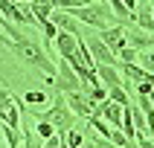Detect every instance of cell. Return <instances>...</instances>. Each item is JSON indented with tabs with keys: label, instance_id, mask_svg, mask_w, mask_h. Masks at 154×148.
I'll list each match as a JSON object with an SVG mask.
<instances>
[{
	"label": "cell",
	"instance_id": "6da1fadb",
	"mask_svg": "<svg viewBox=\"0 0 154 148\" xmlns=\"http://www.w3.org/2000/svg\"><path fill=\"white\" fill-rule=\"evenodd\" d=\"M12 52L17 55V61H23L26 67H32V70H38V73H44L47 78H55V73H58L55 61H52L47 52H41V47H38V44H32L26 35H17V38H15Z\"/></svg>",
	"mask_w": 154,
	"mask_h": 148
},
{
	"label": "cell",
	"instance_id": "7a4b0ae2",
	"mask_svg": "<svg viewBox=\"0 0 154 148\" xmlns=\"http://www.w3.org/2000/svg\"><path fill=\"white\" fill-rule=\"evenodd\" d=\"M64 96H67V104L73 107V113H76L79 119H90V116L96 113V102L87 99L85 90H67Z\"/></svg>",
	"mask_w": 154,
	"mask_h": 148
},
{
	"label": "cell",
	"instance_id": "3957f363",
	"mask_svg": "<svg viewBox=\"0 0 154 148\" xmlns=\"http://www.w3.org/2000/svg\"><path fill=\"white\" fill-rule=\"evenodd\" d=\"M96 113H99L102 119H108L113 128H122V104L113 102L111 96H108V99H102V102H96Z\"/></svg>",
	"mask_w": 154,
	"mask_h": 148
},
{
	"label": "cell",
	"instance_id": "277c9868",
	"mask_svg": "<svg viewBox=\"0 0 154 148\" xmlns=\"http://www.w3.org/2000/svg\"><path fill=\"white\" fill-rule=\"evenodd\" d=\"M87 50H90L93 61H99V64H116V52H113L99 35H96V38H87Z\"/></svg>",
	"mask_w": 154,
	"mask_h": 148
},
{
	"label": "cell",
	"instance_id": "5b68a950",
	"mask_svg": "<svg viewBox=\"0 0 154 148\" xmlns=\"http://www.w3.org/2000/svg\"><path fill=\"white\" fill-rule=\"evenodd\" d=\"M99 38H102L113 52H119L122 47L128 44V41H125V26H122V23H111V26H105V29H99Z\"/></svg>",
	"mask_w": 154,
	"mask_h": 148
},
{
	"label": "cell",
	"instance_id": "8992f818",
	"mask_svg": "<svg viewBox=\"0 0 154 148\" xmlns=\"http://www.w3.org/2000/svg\"><path fill=\"white\" fill-rule=\"evenodd\" d=\"M125 41L140 52V50L154 47V32H146V29H140V26L134 23V26H125Z\"/></svg>",
	"mask_w": 154,
	"mask_h": 148
},
{
	"label": "cell",
	"instance_id": "52a82bcc",
	"mask_svg": "<svg viewBox=\"0 0 154 148\" xmlns=\"http://www.w3.org/2000/svg\"><path fill=\"white\" fill-rule=\"evenodd\" d=\"M50 20L58 26V29H64V32H70V35H76V38H82V26H79V20L70 15L67 9H55V12L50 15Z\"/></svg>",
	"mask_w": 154,
	"mask_h": 148
},
{
	"label": "cell",
	"instance_id": "ba28073f",
	"mask_svg": "<svg viewBox=\"0 0 154 148\" xmlns=\"http://www.w3.org/2000/svg\"><path fill=\"white\" fill-rule=\"evenodd\" d=\"M93 70L99 73V78H102L105 87H122V81H125V76L119 73V67H116V64H99V61H96Z\"/></svg>",
	"mask_w": 154,
	"mask_h": 148
},
{
	"label": "cell",
	"instance_id": "9c48e42d",
	"mask_svg": "<svg viewBox=\"0 0 154 148\" xmlns=\"http://www.w3.org/2000/svg\"><path fill=\"white\" fill-rule=\"evenodd\" d=\"M32 12H35V17L44 23V20H50V15L55 12V6H52L50 0H35V3H32Z\"/></svg>",
	"mask_w": 154,
	"mask_h": 148
},
{
	"label": "cell",
	"instance_id": "30bf717a",
	"mask_svg": "<svg viewBox=\"0 0 154 148\" xmlns=\"http://www.w3.org/2000/svg\"><path fill=\"white\" fill-rule=\"evenodd\" d=\"M35 122H38V128H35V134L41 137V142H44L47 137H52V134H55V125H52L50 119H35Z\"/></svg>",
	"mask_w": 154,
	"mask_h": 148
},
{
	"label": "cell",
	"instance_id": "8fae6325",
	"mask_svg": "<svg viewBox=\"0 0 154 148\" xmlns=\"http://www.w3.org/2000/svg\"><path fill=\"white\" fill-rule=\"evenodd\" d=\"M137 64H143L146 70H151V73H154V47H148V50H140Z\"/></svg>",
	"mask_w": 154,
	"mask_h": 148
},
{
	"label": "cell",
	"instance_id": "7c38bea8",
	"mask_svg": "<svg viewBox=\"0 0 154 148\" xmlns=\"http://www.w3.org/2000/svg\"><path fill=\"white\" fill-rule=\"evenodd\" d=\"M108 96H111L113 102H119L122 107H125V104H131V96L125 93V87H108Z\"/></svg>",
	"mask_w": 154,
	"mask_h": 148
},
{
	"label": "cell",
	"instance_id": "4fadbf2b",
	"mask_svg": "<svg viewBox=\"0 0 154 148\" xmlns=\"http://www.w3.org/2000/svg\"><path fill=\"white\" fill-rule=\"evenodd\" d=\"M87 3H93V0H52V6L55 9H79V6H87Z\"/></svg>",
	"mask_w": 154,
	"mask_h": 148
},
{
	"label": "cell",
	"instance_id": "5bb4252c",
	"mask_svg": "<svg viewBox=\"0 0 154 148\" xmlns=\"http://www.w3.org/2000/svg\"><path fill=\"white\" fill-rule=\"evenodd\" d=\"M137 55H140V52L134 50L131 44H125V47H122V50L116 52V58H119V61H128V64H131V61H137Z\"/></svg>",
	"mask_w": 154,
	"mask_h": 148
},
{
	"label": "cell",
	"instance_id": "9a60e30c",
	"mask_svg": "<svg viewBox=\"0 0 154 148\" xmlns=\"http://www.w3.org/2000/svg\"><path fill=\"white\" fill-rule=\"evenodd\" d=\"M0 107H15V93L9 90V87H0Z\"/></svg>",
	"mask_w": 154,
	"mask_h": 148
},
{
	"label": "cell",
	"instance_id": "2e32d148",
	"mask_svg": "<svg viewBox=\"0 0 154 148\" xmlns=\"http://www.w3.org/2000/svg\"><path fill=\"white\" fill-rule=\"evenodd\" d=\"M67 145H85V134L76 128H70L67 131Z\"/></svg>",
	"mask_w": 154,
	"mask_h": 148
},
{
	"label": "cell",
	"instance_id": "e0dca14e",
	"mask_svg": "<svg viewBox=\"0 0 154 148\" xmlns=\"http://www.w3.org/2000/svg\"><path fill=\"white\" fill-rule=\"evenodd\" d=\"M26 102L29 104H44L47 102V93H44V90H29V93H26Z\"/></svg>",
	"mask_w": 154,
	"mask_h": 148
},
{
	"label": "cell",
	"instance_id": "ac0fdd59",
	"mask_svg": "<svg viewBox=\"0 0 154 148\" xmlns=\"http://www.w3.org/2000/svg\"><path fill=\"white\" fill-rule=\"evenodd\" d=\"M96 3H99V0H96Z\"/></svg>",
	"mask_w": 154,
	"mask_h": 148
},
{
	"label": "cell",
	"instance_id": "d6986e66",
	"mask_svg": "<svg viewBox=\"0 0 154 148\" xmlns=\"http://www.w3.org/2000/svg\"><path fill=\"white\" fill-rule=\"evenodd\" d=\"M50 3H52V0H50Z\"/></svg>",
	"mask_w": 154,
	"mask_h": 148
}]
</instances>
